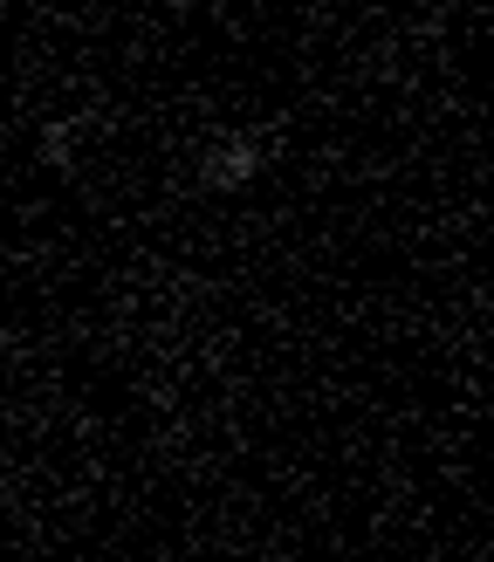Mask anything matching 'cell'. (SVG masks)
Segmentation results:
<instances>
[{
    "mask_svg": "<svg viewBox=\"0 0 494 562\" xmlns=\"http://www.w3.org/2000/svg\"><path fill=\"white\" fill-rule=\"evenodd\" d=\"M268 172V145L255 131H220L213 145L200 151V186L206 192H240V186H255Z\"/></svg>",
    "mask_w": 494,
    "mask_h": 562,
    "instance_id": "6da1fadb",
    "label": "cell"
},
{
    "mask_svg": "<svg viewBox=\"0 0 494 562\" xmlns=\"http://www.w3.org/2000/svg\"><path fill=\"white\" fill-rule=\"evenodd\" d=\"M76 137H82V124H76V117L48 124V137H42V158L55 165V172H69V165H76Z\"/></svg>",
    "mask_w": 494,
    "mask_h": 562,
    "instance_id": "7a4b0ae2",
    "label": "cell"
}]
</instances>
